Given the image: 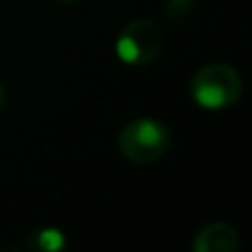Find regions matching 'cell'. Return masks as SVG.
<instances>
[{
  "instance_id": "6da1fadb",
  "label": "cell",
  "mask_w": 252,
  "mask_h": 252,
  "mask_svg": "<svg viewBox=\"0 0 252 252\" xmlns=\"http://www.w3.org/2000/svg\"><path fill=\"white\" fill-rule=\"evenodd\" d=\"M241 75L230 64H206L192 75L190 95L201 109L206 111H223L232 106L241 97Z\"/></svg>"
},
{
  "instance_id": "7a4b0ae2",
  "label": "cell",
  "mask_w": 252,
  "mask_h": 252,
  "mask_svg": "<svg viewBox=\"0 0 252 252\" xmlns=\"http://www.w3.org/2000/svg\"><path fill=\"white\" fill-rule=\"evenodd\" d=\"M120 153L133 164H153L170 148V130L159 120L137 118L120 130Z\"/></svg>"
},
{
  "instance_id": "3957f363",
  "label": "cell",
  "mask_w": 252,
  "mask_h": 252,
  "mask_svg": "<svg viewBox=\"0 0 252 252\" xmlns=\"http://www.w3.org/2000/svg\"><path fill=\"white\" fill-rule=\"evenodd\" d=\"M164 47L161 27L151 18H135L126 22L115 40V53L124 64L144 66L151 64Z\"/></svg>"
},
{
  "instance_id": "277c9868",
  "label": "cell",
  "mask_w": 252,
  "mask_h": 252,
  "mask_svg": "<svg viewBox=\"0 0 252 252\" xmlns=\"http://www.w3.org/2000/svg\"><path fill=\"white\" fill-rule=\"evenodd\" d=\"M192 248L197 252H232L239 248V232L230 223H208L195 235Z\"/></svg>"
},
{
  "instance_id": "5b68a950",
  "label": "cell",
  "mask_w": 252,
  "mask_h": 252,
  "mask_svg": "<svg viewBox=\"0 0 252 252\" xmlns=\"http://www.w3.org/2000/svg\"><path fill=\"white\" fill-rule=\"evenodd\" d=\"M64 246V232L58 228H38V230L27 235V248L33 252H58Z\"/></svg>"
},
{
  "instance_id": "8992f818",
  "label": "cell",
  "mask_w": 252,
  "mask_h": 252,
  "mask_svg": "<svg viewBox=\"0 0 252 252\" xmlns=\"http://www.w3.org/2000/svg\"><path fill=\"white\" fill-rule=\"evenodd\" d=\"M195 0H166L164 4V16L170 22H182L192 13Z\"/></svg>"
},
{
  "instance_id": "52a82bcc",
  "label": "cell",
  "mask_w": 252,
  "mask_h": 252,
  "mask_svg": "<svg viewBox=\"0 0 252 252\" xmlns=\"http://www.w3.org/2000/svg\"><path fill=\"white\" fill-rule=\"evenodd\" d=\"M4 102H7V93H4V87L0 84V109L4 106Z\"/></svg>"
},
{
  "instance_id": "ba28073f",
  "label": "cell",
  "mask_w": 252,
  "mask_h": 252,
  "mask_svg": "<svg viewBox=\"0 0 252 252\" xmlns=\"http://www.w3.org/2000/svg\"><path fill=\"white\" fill-rule=\"evenodd\" d=\"M58 2H64V4H69V2H75V0H58Z\"/></svg>"
}]
</instances>
